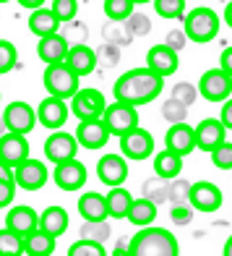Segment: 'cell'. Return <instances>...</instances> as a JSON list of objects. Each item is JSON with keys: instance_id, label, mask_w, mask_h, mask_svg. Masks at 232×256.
I'll list each match as a JSON object with an SVG mask.
<instances>
[{"instance_id": "1", "label": "cell", "mask_w": 232, "mask_h": 256, "mask_svg": "<svg viewBox=\"0 0 232 256\" xmlns=\"http://www.w3.org/2000/svg\"><path fill=\"white\" fill-rule=\"evenodd\" d=\"M162 89H165V78L159 74H154L152 68H131L125 71L118 81H115V100L133 104V108H141V104L154 102Z\"/></svg>"}, {"instance_id": "2", "label": "cell", "mask_w": 232, "mask_h": 256, "mask_svg": "<svg viewBox=\"0 0 232 256\" xmlns=\"http://www.w3.org/2000/svg\"><path fill=\"white\" fill-rule=\"evenodd\" d=\"M128 256H180V246L167 228L146 225L128 238Z\"/></svg>"}, {"instance_id": "3", "label": "cell", "mask_w": 232, "mask_h": 256, "mask_svg": "<svg viewBox=\"0 0 232 256\" xmlns=\"http://www.w3.org/2000/svg\"><path fill=\"white\" fill-rule=\"evenodd\" d=\"M185 37L193 40V42H212L219 32V16L217 10L212 8H193L188 16H185Z\"/></svg>"}, {"instance_id": "4", "label": "cell", "mask_w": 232, "mask_h": 256, "mask_svg": "<svg viewBox=\"0 0 232 256\" xmlns=\"http://www.w3.org/2000/svg\"><path fill=\"white\" fill-rule=\"evenodd\" d=\"M44 89L50 97H60V100H71L78 89V76L68 68L65 63H50L44 68Z\"/></svg>"}, {"instance_id": "5", "label": "cell", "mask_w": 232, "mask_h": 256, "mask_svg": "<svg viewBox=\"0 0 232 256\" xmlns=\"http://www.w3.org/2000/svg\"><path fill=\"white\" fill-rule=\"evenodd\" d=\"M102 123L107 126L110 136H123L128 134L131 128L138 126V112L133 104H125V102H115V104H107L102 110Z\"/></svg>"}, {"instance_id": "6", "label": "cell", "mask_w": 232, "mask_h": 256, "mask_svg": "<svg viewBox=\"0 0 232 256\" xmlns=\"http://www.w3.org/2000/svg\"><path fill=\"white\" fill-rule=\"evenodd\" d=\"M120 152H123L125 160H136V162L149 160L154 154V136L149 134L146 128L136 126L128 134L120 136Z\"/></svg>"}, {"instance_id": "7", "label": "cell", "mask_w": 232, "mask_h": 256, "mask_svg": "<svg viewBox=\"0 0 232 256\" xmlns=\"http://www.w3.org/2000/svg\"><path fill=\"white\" fill-rule=\"evenodd\" d=\"M104 108H107V102H104L102 92H97V89H76L68 110L76 115V120H89V118H102Z\"/></svg>"}, {"instance_id": "8", "label": "cell", "mask_w": 232, "mask_h": 256, "mask_svg": "<svg viewBox=\"0 0 232 256\" xmlns=\"http://www.w3.org/2000/svg\"><path fill=\"white\" fill-rule=\"evenodd\" d=\"M47 178H50V172L44 168V162L31 160V157L21 160L13 168V183L21 186V188H26V191H39L47 183Z\"/></svg>"}, {"instance_id": "9", "label": "cell", "mask_w": 232, "mask_h": 256, "mask_svg": "<svg viewBox=\"0 0 232 256\" xmlns=\"http://www.w3.org/2000/svg\"><path fill=\"white\" fill-rule=\"evenodd\" d=\"M199 92L201 97L209 102H222L230 100L232 94V76H227L222 68H209L199 81Z\"/></svg>"}, {"instance_id": "10", "label": "cell", "mask_w": 232, "mask_h": 256, "mask_svg": "<svg viewBox=\"0 0 232 256\" xmlns=\"http://www.w3.org/2000/svg\"><path fill=\"white\" fill-rule=\"evenodd\" d=\"M3 123H5V131H13V134H29L34 131V123H37V112L29 102H10L8 108L3 110Z\"/></svg>"}, {"instance_id": "11", "label": "cell", "mask_w": 232, "mask_h": 256, "mask_svg": "<svg viewBox=\"0 0 232 256\" xmlns=\"http://www.w3.org/2000/svg\"><path fill=\"white\" fill-rule=\"evenodd\" d=\"M188 204L193 209H199V212H217V209L222 206V191H219V186L209 183V180L191 183Z\"/></svg>"}, {"instance_id": "12", "label": "cell", "mask_w": 232, "mask_h": 256, "mask_svg": "<svg viewBox=\"0 0 232 256\" xmlns=\"http://www.w3.org/2000/svg\"><path fill=\"white\" fill-rule=\"evenodd\" d=\"M76 149H78V142H76V136L73 134H65V131H52L47 136V142H44V157H47L50 162H65V160H71L76 157Z\"/></svg>"}, {"instance_id": "13", "label": "cell", "mask_w": 232, "mask_h": 256, "mask_svg": "<svg viewBox=\"0 0 232 256\" xmlns=\"http://www.w3.org/2000/svg\"><path fill=\"white\" fill-rule=\"evenodd\" d=\"M55 183H57V188H63V191H78L81 186L86 183L84 162H78L76 157L65 160V162H57L55 165Z\"/></svg>"}, {"instance_id": "14", "label": "cell", "mask_w": 232, "mask_h": 256, "mask_svg": "<svg viewBox=\"0 0 232 256\" xmlns=\"http://www.w3.org/2000/svg\"><path fill=\"white\" fill-rule=\"evenodd\" d=\"M76 142L84 149H102L110 142V131L102 123V118H89V120H78L76 128Z\"/></svg>"}, {"instance_id": "15", "label": "cell", "mask_w": 232, "mask_h": 256, "mask_svg": "<svg viewBox=\"0 0 232 256\" xmlns=\"http://www.w3.org/2000/svg\"><path fill=\"white\" fill-rule=\"evenodd\" d=\"M68 104L65 100L60 97H47L39 102L37 108V123H42L44 128H50V131H57V128H63L65 120H68Z\"/></svg>"}, {"instance_id": "16", "label": "cell", "mask_w": 232, "mask_h": 256, "mask_svg": "<svg viewBox=\"0 0 232 256\" xmlns=\"http://www.w3.org/2000/svg\"><path fill=\"white\" fill-rule=\"evenodd\" d=\"M178 63H180V58L178 52L170 48V44H154L152 50L146 52V68H152L154 74H159L162 78H167L178 71Z\"/></svg>"}, {"instance_id": "17", "label": "cell", "mask_w": 232, "mask_h": 256, "mask_svg": "<svg viewBox=\"0 0 232 256\" xmlns=\"http://www.w3.org/2000/svg\"><path fill=\"white\" fill-rule=\"evenodd\" d=\"M29 157V142L24 134H13V131H5L0 136V160L13 170L21 160Z\"/></svg>"}, {"instance_id": "18", "label": "cell", "mask_w": 232, "mask_h": 256, "mask_svg": "<svg viewBox=\"0 0 232 256\" xmlns=\"http://www.w3.org/2000/svg\"><path fill=\"white\" fill-rule=\"evenodd\" d=\"M97 176L104 186H123L125 178H128V162H125L123 154H104L97 162Z\"/></svg>"}, {"instance_id": "19", "label": "cell", "mask_w": 232, "mask_h": 256, "mask_svg": "<svg viewBox=\"0 0 232 256\" xmlns=\"http://www.w3.org/2000/svg\"><path fill=\"white\" fill-rule=\"evenodd\" d=\"M165 149H170V152H175L180 157L191 154L196 149V134H193V126L188 123H172L170 131L165 134Z\"/></svg>"}, {"instance_id": "20", "label": "cell", "mask_w": 232, "mask_h": 256, "mask_svg": "<svg viewBox=\"0 0 232 256\" xmlns=\"http://www.w3.org/2000/svg\"><path fill=\"white\" fill-rule=\"evenodd\" d=\"M193 134H196V149H201V152H212L214 146H219L225 142L227 128L222 126L219 118H206V120H201L199 126L193 128Z\"/></svg>"}, {"instance_id": "21", "label": "cell", "mask_w": 232, "mask_h": 256, "mask_svg": "<svg viewBox=\"0 0 232 256\" xmlns=\"http://www.w3.org/2000/svg\"><path fill=\"white\" fill-rule=\"evenodd\" d=\"M5 228L13 230L16 236L26 238L29 232H34V230L39 228V214L34 212L31 206L18 204V206H13V209H8V214H5Z\"/></svg>"}, {"instance_id": "22", "label": "cell", "mask_w": 232, "mask_h": 256, "mask_svg": "<svg viewBox=\"0 0 232 256\" xmlns=\"http://www.w3.org/2000/svg\"><path fill=\"white\" fill-rule=\"evenodd\" d=\"M63 63L81 78V76H89L97 68V52L86 48V44H73V48H68V55Z\"/></svg>"}, {"instance_id": "23", "label": "cell", "mask_w": 232, "mask_h": 256, "mask_svg": "<svg viewBox=\"0 0 232 256\" xmlns=\"http://www.w3.org/2000/svg\"><path fill=\"white\" fill-rule=\"evenodd\" d=\"M68 40L63 37V34H47V37H39V44H37V55L42 58L44 63H63L65 55H68Z\"/></svg>"}, {"instance_id": "24", "label": "cell", "mask_w": 232, "mask_h": 256, "mask_svg": "<svg viewBox=\"0 0 232 256\" xmlns=\"http://www.w3.org/2000/svg\"><path fill=\"white\" fill-rule=\"evenodd\" d=\"M78 214L86 220V222H104V220L110 217L107 212V202H104V196L97 194V191H89L78 199Z\"/></svg>"}, {"instance_id": "25", "label": "cell", "mask_w": 232, "mask_h": 256, "mask_svg": "<svg viewBox=\"0 0 232 256\" xmlns=\"http://www.w3.org/2000/svg\"><path fill=\"white\" fill-rule=\"evenodd\" d=\"M68 225L71 222H68V212L63 206H47L39 214V230H44L52 238H60L63 232L68 230Z\"/></svg>"}, {"instance_id": "26", "label": "cell", "mask_w": 232, "mask_h": 256, "mask_svg": "<svg viewBox=\"0 0 232 256\" xmlns=\"http://www.w3.org/2000/svg\"><path fill=\"white\" fill-rule=\"evenodd\" d=\"M125 220H128L131 225H136V228L152 225L154 220H157V204L149 202V199H133L131 206H128V214H125Z\"/></svg>"}, {"instance_id": "27", "label": "cell", "mask_w": 232, "mask_h": 256, "mask_svg": "<svg viewBox=\"0 0 232 256\" xmlns=\"http://www.w3.org/2000/svg\"><path fill=\"white\" fill-rule=\"evenodd\" d=\"M104 202H107L110 217L123 220L125 214H128V206H131V202H133V196H131V191L125 188V186H112L110 194L104 196Z\"/></svg>"}, {"instance_id": "28", "label": "cell", "mask_w": 232, "mask_h": 256, "mask_svg": "<svg viewBox=\"0 0 232 256\" xmlns=\"http://www.w3.org/2000/svg\"><path fill=\"white\" fill-rule=\"evenodd\" d=\"M180 170H183V157L170 152V149H162V152L154 157V172L159 178L172 180V178L180 176Z\"/></svg>"}, {"instance_id": "29", "label": "cell", "mask_w": 232, "mask_h": 256, "mask_svg": "<svg viewBox=\"0 0 232 256\" xmlns=\"http://www.w3.org/2000/svg\"><path fill=\"white\" fill-rule=\"evenodd\" d=\"M60 21L55 18V14L50 8H34L29 16V29L37 34V37H47V34H55Z\"/></svg>"}, {"instance_id": "30", "label": "cell", "mask_w": 232, "mask_h": 256, "mask_svg": "<svg viewBox=\"0 0 232 256\" xmlns=\"http://www.w3.org/2000/svg\"><path fill=\"white\" fill-rule=\"evenodd\" d=\"M52 251H55V238L39 228L24 238V254L29 256H52Z\"/></svg>"}, {"instance_id": "31", "label": "cell", "mask_w": 232, "mask_h": 256, "mask_svg": "<svg viewBox=\"0 0 232 256\" xmlns=\"http://www.w3.org/2000/svg\"><path fill=\"white\" fill-rule=\"evenodd\" d=\"M24 254V238L16 236L13 230H0V256H21Z\"/></svg>"}, {"instance_id": "32", "label": "cell", "mask_w": 232, "mask_h": 256, "mask_svg": "<svg viewBox=\"0 0 232 256\" xmlns=\"http://www.w3.org/2000/svg\"><path fill=\"white\" fill-rule=\"evenodd\" d=\"M68 256H107V251H104V246L99 240L81 238L73 246H68Z\"/></svg>"}, {"instance_id": "33", "label": "cell", "mask_w": 232, "mask_h": 256, "mask_svg": "<svg viewBox=\"0 0 232 256\" xmlns=\"http://www.w3.org/2000/svg\"><path fill=\"white\" fill-rule=\"evenodd\" d=\"M133 0H104V14L112 21H125L133 14Z\"/></svg>"}, {"instance_id": "34", "label": "cell", "mask_w": 232, "mask_h": 256, "mask_svg": "<svg viewBox=\"0 0 232 256\" xmlns=\"http://www.w3.org/2000/svg\"><path fill=\"white\" fill-rule=\"evenodd\" d=\"M152 3L162 18H183L185 14V0H152Z\"/></svg>"}, {"instance_id": "35", "label": "cell", "mask_w": 232, "mask_h": 256, "mask_svg": "<svg viewBox=\"0 0 232 256\" xmlns=\"http://www.w3.org/2000/svg\"><path fill=\"white\" fill-rule=\"evenodd\" d=\"M144 199H149V202H154V204H162V202H167V183H165V178H152V180H146L144 183Z\"/></svg>"}, {"instance_id": "36", "label": "cell", "mask_w": 232, "mask_h": 256, "mask_svg": "<svg viewBox=\"0 0 232 256\" xmlns=\"http://www.w3.org/2000/svg\"><path fill=\"white\" fill-rule=\"evenodd\" d=\"M212 162H214V168H219V170H232V142H225L219 144V146H214L212 152Z\"/></svg>"}, {"instance_id": "37", "label": "cell", "mask_w": 232, "mask_h": 256, "mask_svg": "<svg viewBox=\"0 0 232 256\" xmlns=\"http://www.w3.org/2000/svg\"><path fill=\"white\" fill-rule=\"evenodd\" d=\"M81 238L104 243V240L110 238V225H107V220H104V222H86V220H84V225H81Z\"/></svg>"}, {"instance_id": "38", "label": "cell", "mask_w": 232, "mask_h": 256, "mask_svg": "<svg viewBox=\"0 0 232 256\" xmlns=\"http://www.w3.org/2000/svg\"><path fill=\"white\" fill-rule=\"evenodd\" d=\"M52 14H55V18L57 21H60V24H63V21H65V24H68V21H73L76 18V14H78V3H76V0H52Z\"/></svg>"}, {"instance_id": "39", "label": "cell", "mask_w": 232, "mask_h": 256, "mask_svg": "<svg viewBox=\"0 0 232 256\" xmlns=\"http://www.w3.org/2000/svg\"><path fill=\"white\" fill-rule=\"evenodd\" d=\"M162 115H165V120H170V123H183V120H188V108H185L183 102L170 97L162 104Z\"/></svg>"}, {"instance_id": "40", "label": "cell", "mask_w": 232, "mask_h": 256, "mask_svg": "<svg viewBox=\"0 0 232 256\" xmlns=\"http://www.w3.org/2000/svg\"><path fill=\"white\" fill-rule=\"evenodd\" d=\"M188 191H191L188 180L172 178V183H167V202L170 204H185V202H188Z\"/></svg>"}, {"instance_id": "41", "label": "cell", "mask_w": 232, "mask_h": 256, "mask_svg": "<svg viewBox=\"0 0 232 256\" xmlns=\"http://www.w3.org/2000/svg\"><path fill=\"white\" fill-rule=\"evenodd\" d=\"M125 26H128L131 37H146V34L152 32V21H149V16H144V14H131L128 18H125Z\"/></svg>"}, {"instance_id": "42", "label": "cell", "mask_w": 232, "mask_h": 256, "mask_svg": "<svg viewBox=\"0 0 232 256\" xmlns=\"http://www.w3.org/2000/svg\"><path fill=\"white\" fill-rule=\"evenodd\" d=\"M16 58H18V52H16L13 44H10L8 40H0V76L8 74L10 68L16 66Z\"/></svg>"}, {"instance_id": "43", "label": "cell", "mask_w": 232, "mask_h": 256, "mask_svg": "<svg viewBox=\"0 0 232 256\" xmlns=\"http://www.w3.org/2000/svg\"><path fill=\"white\" fill-rule=\"evenodd\" d=\"M196 97H199V89H196L193 84H188V81H180V84H175V89H172V100L183 102L185 108H188V104H193Z\"/></svg>"}, {"instance_id": "44", "label": "cell", "mask_w": 232, "mask_h": 256, "mask_svg": "<svg viewBox=\"0 0 232 256\" xmlns=\"http://www.w3.org/2000/svg\"><path fill=\"white\" fill-rule=\"evenodd\" d=\"M13 196H16V183L13 178H0V209L13 204Z\"/></svg>"}, {"instance_id": "45", "label": "cell", "mask_w": 232, "mask_h": 256, "mask_svg": "<svg viewBox=\"0 0 232 256\" xmlns=\"http://www.w3.org/2000/svg\"><path fill=\"white\" fill-rule=\"evenodd\" d=\"M104 63V66H115L118 63V50L112 48V44H104V48L97 50V66Z\"/></svg>"}, {"instance_id": "46", "label": "cell", "mask_w": 232, "mask_h": 256, "mask_svg": "<svg viewBox=\"0 0 232 256\" xmlns=\"http://www.w3.org/2000/svg\"><path fill=\"white\" fill-rule=\"evenodd\" d=\"M172 222L175 225H188L191 222V209L185 204H172Z\"/></svg>"}, {"instance_id": "47", "label": "cell", "mask_w": 232, "mask_h": 256, "mask_svg": "<svg viewBox=\"0 0 232 256\" xmlns=\"http://www.w3.org/2000/svg\"><path fill=\"white\" fill-rule=\"evenodd\" d=\"M185 40H188V37H185V32L172 29V32L167 34V42H165V44H170V48L175 50V52H180V50H183V44H185Z\"/></svg>"}, {"instance_id": "48", "label": "cell", "mask_w": 232, "mask_h": 256, "mask_svg": "<svg viewBox=\"0 0 232 256\" xmlns=\"http://www.w3.org/2000/svg\"><path fill=\"white\" fill-rule=\"evenodd\" d=\"M219 120H222V126L227 128V131L232 128V100H225V104H222V118H219Z\"/></svg>"}, {"instance_id": "49", "label": "cell", "mask_w": 232, "mask_h": 256, "mask_svg": "<svg viewBox=\"0 0 232 256\" xmlns=\"http://www.w3.org/2000/svg\"><path fill=\"white\" fill-rule=\"evenodd\" d=\"M219 68H222L227 76H232V48H227L222 52V63H219Z\"/></svg>"}, {"instance_id": "50", "label": "cell", "mask_w": 232, "mask_h": 256, "mask_svg": "<svg viewBox=\"0 0 232 256\" xmlns=\"http://www.w3.org/2000/svg\"><path fill=\"white\" fill-rule=\"evenodd\" d=\"M112 256H128V240H120V246H115Z\"/></svg>"}, {"instance_id": "51", "label": "cell", "mask_w": 232, "mask_h": 256, "mask_svg": "<svg viewBox=\"0 0 232 256\" xmlns=\"http://www.w3.org/2000/svg\"><path fill=\"white\" fill-rule=\"evenodd\" d=\"M18 3L24 6V8H31V10H34V8H42L44 0H18Z\"/></svg>"}, {"instance_id": "52", "label": "cell", "mask_w": 232, "mask_h": 256, "mask_svg": "<svg viewBox=\"0 0 232 256\" xmlns=\"http://www.w3.org/2000/svg\"><path fill=\"white\" fill-rule=\"evenodd\" d=\"M0 178H13V170H10L3 160H0Z\"/></svg>"}, {"instance_id": "53", "label": "cell", "mask_w": 232, "mask_h": 256, "mask_svg": "<svg viewBox=\"0 0 232 256\" xmlns=\"http://www.w3.org/2000/svg\"><path fill=\"white\" fill-rule=\"evenodd\" d=\"M225 24H227V26H232V0H230L227 8H225Z\"/></svg>"}, {"instance_id": "54", "label": "cell", "mask_w": 232, "mask_h": 256, "mask_svg": "<svg viewBox=\"0 0 232 256\" xmlns=\"http://www.w3.org/2000/svg\"><path fill=\"white\" fill-rule=\"evenodd\" d=\"M225 256H232V236H230L227 243H225Z\"/></svg>"}, {"instance_id": "55", "label": "cell", "mask_w": 232, "mask_h": 256, "mask_svg": "<svg viewBox=\"0 0 232 256\" xmlns=\"http://www.w3.org/2000/svg\"><path fill=\"white\" fill-rule=\"evenodd\" d=\"M5 134V123H3V115H0V136Z\"/></svg>"}, {"instance_id": "56", "label": "cell", "mask_w": 232, "mask_h": 256, "mask_svg": "<svg viewBox=\"0 0 232 256\" xmlns=\"http://www.w3.org/2000/svg\"><path fill=\"white\" fill-rule=\"evenodd\" d=\"M133 3H138V6H144V3H152V0H133Z\"/></svg>"}, {"instance_id": "57", "label": "cell", "mask_w": 232, "mask_h": 256, "mask_svg": "<svg viewBox=\"0 0 232 256\" xmlns=\"http://www.w3.org/2000/svg\"><path fill=\"white\" fill-rule=\"evenodd\" d=\"M0 3H8V0H0Z\"/></svg>"}]
</instances>
